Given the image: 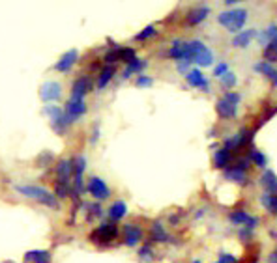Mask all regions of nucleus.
Segmentation results:
<instances>
[{"label": "nucleus", "mask_w": 277, "mask_h": 263, "mask_svg": "<svg viewBox=\"0 0 277 263\" xmlns=\"http://www.w3.org/2000/svg\"><path fill=\"white\" fill-rule=\"evenodd\" d=\"M15 189H17V192H19V194L30 198V200H36V202H38V204H41V205L53 207V209L56 207V205H58V202H56V196H54V194H51V192L47 191V189H43V187H38V185H17Z\"/></svg>", "instance_id": "f257e3e1"}, {"label": "nucleus", "mask_w": 277, "mask_h": 263, "mask_svg": "<svg viewBox=\"0 0 277 263\" xmlns=\"http://www.w3.org/2000/svg\"><path fill=\"white\" fill-rule=\"evenodd\" d=\"M245 21H247V10H229V12H221L218 15V23L221 27H225L229 32L238 34L242 32V28L245 27Z\"/></svg>", "instance_id": "f03ea898"}, {"label": "nucleus", "mask_w": 277, "mask_h": 263, "mask_svg": "<svg viewBox=\"0 0 277 263\" xmlns=\"http://www.w3.org/2000/svg\"><path fill=\"white\" fill-rule=\"evenodd\" d=\"M187 53H189V60L200 67H210L214 64V53L200 40L187 41Z\"/></svg>", "instance_id": "7ed1b4c3"}, {"label": "nucleus", "mask_w": 277, "mask_h": 263, "mask_svg": "<svg viewBox=\"0 0 277 263\" xmlns=\"http://www.w3.org/2000/svg\"><path fill=\"white\" fill-rule=\"evenodd\" d=\"M120 230H118V226L114 222H103V224H99L98 228L90 233V241H92L94 244H99V246H105V244H111L116 237H118Z\"/></svg>", "instance_id": "20e7f679"}, {"label": "nucleus", "mask_w": 277, "mask_h": 263, "mask_svg": "<svg viewBox=\"0 0 277 263\" xmlns=\"http://www.w3.org/2000/svg\"><path fill=\"white\" fill-rule=\"evenodd\" d=\"M43 114H45L49 121H51V127L56 135H66L67 127H70V121H67L64 110L60 108L58 105H45L43 106Z\"/></svg>", "instance_id": "39448f33"}, {"label": "nucleus", "mask_w": 277, "mask_h": 263, "mask_svg": "<svg viewBox=\"0 0 277 263\" xmlns=\"http://www.w3.org/2000/svg\"><path fill=\"white\" fill-rule=\"evenodd\" d=\"M251 142H253V131H247L244 127L236 135H232L231 139L225 140V150H229L231 153H240L251 148Z\"/></svg>", "instance_id": "423d86ee"}, {"label": "nucleus", "mask_w": 277, "mask_h": 263, "mask_svg": "<svg viewBox=\"0 0 277 263\" xmlns=\"http://www.w3.org/2000/svg\"><path fill=\"white\" fill-rule=\"evenodd\" d=\"M73 163V198L79 200L81 192H83V174H85V168H86V157L85 155H79L72 161Z\"/></svg>", "instance_id": "0eeeda50"}, {"label": "nucleus", "mask_w": 277, "mask_h": 263, "mask_svg": "<svg viewBox=\"0 0 277 263\" xmlns=\"http://www.w3.org/2000/svg\"><path fill=\"white\" fill-rule=\"evenodd\" d=\"M64 114H66V118H67V121H70V125H72L73 121H77L81 116H85V114H86L85 99H73V97H70L66 108H64Z\"/></svg>", "instance_id": "6e6552de"}, {"label": "nucleus", "mask_w": 277, "mask_h": 263, "mask_svg": "<svg viewBox=\"0 0 277 263\" xmlns=\"http://www.w3.org/2000/svg\"><path fill=\"white\" fill-rule=\"evenodd\" d=\"M229 220H231L234 226H244V228H249V230H255L258 224V218L249 215V213L244 209L232 211L231 215H229Z\"/></svg>", "instance_id": "1a4fd4ad"}, {"label": "nucleus", "mask_w": 277, "mask_h": 263, "mask_svg": "<svg viewBox=\"0 0 277 263\" xmlns=\"http://www.w3.org/2000/svg\"><path fill=\"white\" fill-rule=\"evenodd\" d=\"M40 97L41 101H45V103L58 101V99L62 97V86H60L56 80H47L40 88Z\"/></svg>", "instance_id": "9d476101"}, {"label": "nucleus", "mask_w": 277, "mask_h": 263, "mask_svg": "<svg viewBox=\"0 0 277 263\" xmlns=\"http://www.w3.org/2000/svg\"><path fill=\"white\" fill-rule=\"evenodd\" d=\"M86 189H88V192L92 194L98 202H101V200H107V198L111 196V191H109V187L105 185V181L99 178H90L88 179V183H86Z\"/></svg>", "instance_id": "9b49d317"}, {"label": "nucleus", "mask_w": 277, "mask_h": 263, "mask_svg": "<svg viewBox=\"0 0 277 263\" xmlns=\"http://www.w3.org/2000/svg\"><path fill=\"white\" fill-rule=\"evenodd\" d=\"M77 60H79V51H77V49H72V51H67V53H64L60 56V60L54 64V69L60 73H67L77 64Z\"/></svg>", "instance_id": "f8f14e48"}, {"label": "nucleus", "mask_w": 277, "mask_h": 263, "mask_svg": "<svg viewBox=\"0 0 277 263\" xmlns=\"http://www.w3.org/2000/svg\"><path fill=\"white\" fill-rule=\"evenodd\" d=\"M216 112H218L219 118L231 119L238 114V105L232 103V101H229L227 97H221L218 99V103H216Z\"/></svg>", "instance_id": "ddd939ff"}, {"label": "nucleus", "mask_w": 277, "mask_h": 263, "mask_svg": "<svg viewBox=\"0 0 277 263\" xmlns=\"http://www.w3.org/2000/svg\"><path fill=\"white\" fill-rule=\"evenodd\" d=\"M143 241V228L137 224H125L124 226V244L137 246Z\"/></svg>", "instance_id": "4468645a"}, {"label": "nucleus", "mask_w": 277, "mask_h": 263, "mask_svg": "<svg viewBox=\"0 0 277 263\" xmlns=\"http://www.w3.org/2000/svg\"><path fill=\"white\" fill-rule=\"evenodd\" d=\"M185 80L193 88H200L202 92H210V82H208V79H206L204 73L200 71V69H191L185 75Z\"/></svg>", "instance_id": "2eb2a0df"}, {"label": "nucleus", "mask_w": 277, "mask_h": 263, "mask_svg": "<svg viewBox=\"0 0 277 263\" xmlns=\"http://www.w3.org/2000/svg\"><path fill=\"white\" fill-rule=\"evenodd\" d=\"M210 15V8L208 6H197L189 10L187 15H185V23L189 25V27H195V25H200L202 21H206V17Z\"/></svg>", "instance_id": "dca6fc26"}, {"label": "nucleus", "mask_w": 277, "mask_h": 263, "mask_svg": "<svg viewBox=\"0 0 277 263\" xmlns=\"http://www.w3.org/2000/svg\"><path fill=\"white\" fill-rule=\"evenodd\" d=\"M257 38V30L255 28H247V30H242L238 32L234 38H232V47L234 49H245V47L251 45V41Z\"/></svg>", "instance_id": "f3484780"}, {"label": "nucleus", "mask_w": 277, "mask_h": 263, "mask_svg": "<svg viewBox=\"0 0 277 263\" xmlns=\"http://www.w3.org/2000/svg\"><path fill=\"white\" fill-rule=\"evenodd\" d=\"M92 90V82L88 77H79L72 86V97L73 99H85V95Z\"/></svg>", "instance_id": "a211bd4d"}, {"label": "nucleus", "mask_w": 277, "mask_h": 263, "mask_svg": "<svg viewBox=\"0 0 277 263\" xmlns=\"http://www.w3.org/2000/svg\"><path fill=\"white\" fill-rule=\"evenodd\" d=\"M255 71L260 73V75H264V77L271 82V86L277 88V67L273 66V64H268V62L260 60L258 64H255Z\"/></svg>", "instance_id": "6ab92c4d"}, {"label": "nucleus", "mask_w": 277, "mask_h": 263, "mask_svg": "<svg viewBox=\"0 0 277 263\" xmlns=\"http://www.w3.org/2000/svg\"><path fill=\"white\" fill-rule=\"evenodd\" d=\"M169 56L172 60H189V53H187V41H182V40H174L172 41L171 49H169Z\"/></svg>", "instance_id": "aec40b11"}, {"label": "nucleus", "mask_w": 277, "mask_h": 263, "mask_svg": "<svg viewBox=\"0 0 277 263\" xmlns=\"http://www.w3.org/2000/svg\"><path fill=\"white\" fill-rule=\"evenodd\" d=\"M225 179H229V181H232V183H238V185H247V172L240 170L238 166L231 165L225 168Z\"/></svg>", "instance_id": "412c9836"}, {"label": "nucleus", "mask_w": 277, "mask_h": 263, "mask_svg": "<svg viewBox=\"0 0 277 263\" xmlns=\"http://www.w3.org/2000/svg\"><path fill=\"white\" fill-rule=\"evenodd\" d=\"M258 183L262 185L264 191L268 192V194H277V176H275V172L266 170L262 176H260Z\"/></svg>", "instance_id": "4be33fe9"}, {"label": "nucleus", "mask_w": 277, "mask_h": 263, "mask_svg": "<svg viewBox=\"0 0 277 263\" xmlns=\"http://www.w3.org/2000/svg\"><path fill=\"white\" fill-rule=\"evenodd\" d=\"M150 239L156 241V243H169V241H171V235L165 231L163 222L156 220V222L152 224V228H150Z\"/></svg>", "instance_id": "5701e85b"}, {"label": "nucleus", "mask_w": 277, "mask_h": 263, "mask_svg": "<svg viewBox=\"0 0 277 263\" xmlns=\"http://www.w3.org/2000/svg\"><path fill=\"white\" fill-rule=\"evenodd\" d=\"M73 174V163L72 161H60L56 165V178H58V183H70V178Z\"/></svg>", "instance_id": "b1692460"}, {"label": "nucleus", "mask_w": 277, "mask_h": 263, "mask_svg": "<svg viewBox=\"0 0 277 263\" xmlns=\"http://www.w3.org/2000/svg\"><path fill=\"white\" fill-rule=\"evenodd\" d=\"M107 215H109V218H111V222H118V220H122V218L127 215V205H125V202H122V200L114 202V204L109 207Z\"/></svg>", "instance_id": "393cba45"}, {"label": "nucleus", "mask_w": 277, "mask_h": 263, "mask_svg": "<svg viewBox=\"0 0 277 263\" xmlns=\"http://www.w3.org/2000/svg\"><path fill=\"white\" fill-rule=\"evenodd\" d=\"M146 66H148V64H146V60L135 58L133 62H129V64L125 66L124 73H122V77H124V79H129L131 75H143V71H145Z\"/></svg>", "instance_id": "a878e982"}, {"label": "nucleus", "mask_w": 277, "mask_h": 263, "mask_svg": "<svg viewBox=\"0 0 277 263\" xmlns=\"http://www.w3.org/2000/svg\"><path fill=\"white\" fill-rule=\"evenodd\" d=\"M231 161H232V153L229 152V150H225V148L218 150L216 155H214V166L219 168V170H225L227 166H231Z\"/></svg>", "instance_id": "bb28decb"}, {"label": "nucleus", "mask_w": 277, "mask_h": 263, "mask_svg": "<svg viewBox=\"0 0 277 263\" xmlns=\"http://www.w3.org/2000/svg\"><path fill=\"white\" fill-rule=\"evenodd\" d=\"M25 261L28 263H51V252L47 250H30L25 254Z\"/></svg>", "instance_id": "cd10ccee"}, {"label": "nucleus", "mask_w": 277, "mask_h": 263, "mask_svg": "<svg viewBox=\"0 0 277 263\" xmlns=\"http://www.w3.org/2000/svg\"><path fill=\"white\" fill-rule=\"evenodd\" d=\"M114 73H116V69H114V66H105L101 71H99L98 75V82H96V86H98V90H103L109 82H111V79L114 77Z\"/></svg>", "instance_id": "c85d7f7f"}, {"label": "nucleus", "mask_w": 277, "mask_h": 263, "mask_svg": "<svg viewBox=\"0 0 277 263\" xmlns=\"http://www.w3.org/2000/svg\"><path fill=\"white\" fill-rule=\"evenodd\" d=\"M258 202L262 204V207L268 211L270 215H277V194H268V192H266V194H260V196H258Z\"/></svg>", "instance_id": "c756f323"}, {"label": "nucleus", "mask_w": 277, "mask_h": 263, "mask_svg": "<svg viewBox=\"0 0 277 263\" xmlns=\"http://www.w3.org/2000/svg\"><path fill=\"white\" fill-rule=\"evenodd\" d=\"M247 157H249L251 165H253V166H258V168H266V165H268V159H266V155H264L262 152H258L257 148H253V146L249 148V153H247Z\"/></svg>", "instance_id": "7c9ffc66"}, {"label": "nucleus", "mask_w": 277, "mask_h": 263, "mask_svg": "<svg viewBox=\"0 0 277 263\" xmlns=\"http://www.w3.org/2000/svg\"><path fill=\"white\" fill-rule=\"evenodd\" d=\"M257 38H258V43H260V45H268L270 41L277 40V25H270L266 30L257 34Z\"/></svg>", "instance_id": "2f4dec72"}, {"label": "nucleus", "mask_w": 277, "mask_h": 263, "mask_svg": "<svg viewBox=\"0 0 277 263\" xmlns=\"http://www.w3.org/2000/svg\"><path fill=\"white\" fill-rule=\"evenodd\" d=\"M262 56H264V62H268V64H275L277 62V40L270 41L268 45H264Z\"/></svg>", "instance_id": "473e14b6"}, {"label": "nucleus", "mask_w": 277, "mask_h": 263, "mask_svg": "<svg viewBox=\"0 0 277 263\" xmlns=\"http://www.w3.org/2000/svg\"><path fill=\"white\" fill-rule=\"evenodd\" d=\"M154 259H156V256H154V248L150 246V244H145L143 248L138 250V261L152 263Z\"/></svg>", "instance_id": "72a5a7b5"}, {"label": "nucleus", "mask_w": 277, "mask_h": 263, "mask_svg": "<svg viewBox=\"0 0 277 263\" xmlns=\"http://www.w3.org/2000/svg\"><path fill=\"white\" fill-rule=\"evenodd\" d=\"M135 58H137L135 49H131V47H122V49H120V62L129 64V62H133Z\"/></svg>", "instance_id": "f704fd0d"}, {"label": "nucleus", "mask_w": 277, "mask_h": 263, "mask_svg": "<svg viewBox=\"0 0 277 263\" xmlns=\"http://www.w3.org/2000/svg\"><path fill=\"white\" fill-rule=\"evenodd\" d=\"M120 49L122 47H112L111 51L105 54V62H107V66H112V64H116V62H120Z\"/></svg>", "instance_id": "c9c22d12"}, {"label": "nucleus", "mask_w": 277, "mask_h": 263, "mask_svg": "<svg viewBox=\"0 0 277 263\" xmlns=\"http://www.w3.org/2000/svg\"><path fill=\"white\" fill-rule=\"evenodd\" d=\"M156 34H158L156 27H154V25H150V27H146L143 32H138L137 36H135V40H137V41H146V40H150V38H154Z\"/></svg>", "instance_id": "e433bc0d"}, {"label": "nucleus", "mask_w": 277, "mask_h": 263, "mask_svg": "<svg viewBox=\"0 0 277 263\" xmlns=\"http://www.w3.org/2000/svg\"><path fill=\"white\" fill-rule=\"evenodd\" d=\"M103 215V209L99 204H92L88 205V213H86V220H94V218H99Z\"/></svg>", "instance_id": "4c0bfd02"}, {"label": "nucleus", "mask_w": 277, "mask_h": 263, "mask_svg": "<svg viewBox=\"0 0 277 263\" xmlns=\"http://www.w3.org/2000/svg\"><path fill=\"white\" fill-rule=\"evenodd\" d=\"M70 194V183H58L56 181V187H54V196L56 198H67Z\"/></svg>", "instance_id": "58836bf2"}, {"label": "nucleus", "mask_w": 277, "mask_h": 263, "mask_svg": "<svg viewBox=\"0 0 277 263\" xmlns=\"http://www.w3.org/2000/svg\"><path fill=\"white\" fill-rule=\"evenodd\" d=\"M219 80H221V84H223L225 88H234V86H236V75H234L232 71H229L227 75H223Z\"/></svg>", "instance_id": "ea45409f"}, {"label": "nucleus", "mask_w": 277, "mask_h": 263, "mask_svg": "<svg viewBox=\"0 0 277 263\" xmlns=\"http://www.w3.org/2000/svg\"><path fill=\"white\" fill-rule=\"evenodd\" d=\"M234 166H238L240 170H244V172H249L251 170V161H249V157L247 155H244V157H238L236 159V163H234Z\"/></svg>", "instance_id": "a19ab883"}, {"label": "nucleus", "mask_w": 277, "mask_h": 263, "mask_svg": "<svg viewBox=\"0 0 277 263\" xmlns=\"http://www.w3.org/2000/svg\"><path fill=\"white\" fill-rule=\"evenodd\" d=\"M229 71H231V69H229V64H227V62H219L218 66L214 67V75H216L218 79H221V77L227 75Z\"/></svg>", "instance_id": "79ce46f5"}, {"label": "nucleus", "mask_w": 277, "mask_h": 263, "mask_svg": "<svg viewBox=\"0 0 277 263\" xmlns=\"http://www.w3.org/2000/svg\"><path fill=\"white\" fill-rule=\"evenodd\" d=\"M152 82H154V80L150 79L148 75H138L137 80H135V84H137L138 88H150V86H152Z\"/></svg>", "instance_id": "37998d69"}, {"label": "nucleus", "mask_w": 277, "mask_h": 263, "mask_svg": "<svg viewBox=\"0 0 277 263\" xmlns=\"http://www.w3.org/2000/svg\"><path fill=\"white\" fill-rule=\"evenodd\" d=\"M189 66H191V60H180L178 64H176V67H178V71L182 73V75H187V73L191 71Z\"/></svg>", "instance_id": "c03bdc74"}, {"label": "nucleus", "mask_w": 277, "mask_h": 263, "mask_svg": "<svg viewBox=\"0 0 277 263\" xmlns=\"http://www.w3.org/2000/svg\"><path fill=\"white\" fill-rule=\"evenodd\" d=\"M216 263H238V259L232 254H219V259Z\"/></svg>", "instance_id": "a18cd8bd"}, {"label": "nucleus", "mask_w": 277, "mask_h": 263, "mask_svg": "<svg viewBox=\"0 0 277 263\" xmlns=\"http://www.w3.org/2000/svg\"><path fill=\"white\" fill-rule=\"evenodd\" d=\"M251 237H253V230H249V228H242V230H240V239H242L244 243H249Z\"/></svg>", "instance_id": "49530a36"}, {"label": "nucleus", "mask_w": 277, "mask_h": 263, "mask_svg": "<svg viewBox=\"0 0 277 263\" xmlns=\"http://www.w3.org/2000/svg\"><path fill=\"white\" fill-rule=\"evenodd\" d=\"M98 139H99V127L96 125V127H94V131H92V140H90V142H92V144H96V142H98Z\"/></svg>", "instance_id": "de8ad7c7"}, {"label": "nucleus", "mask_w": 277, "mask_h": 263, "mask_svg": "<svg viewBox=\"0 0 277 263\" xmlns=\"http://www.w3.org/2000/svg\"><path fill=\"white\" fill-rule=\"evenodd\" d=\"M270 263H277V250L270 254Z\"/></svg>", "instance_id": "09e8293b"}, {"label": "nucleus", "mask_w": 277, "mask_h": 263, "mask_svg": "<svg viewBox=\"0 0 277 263\" xmlns=\"http://www.w3.org/2000/svg\"><path fill=\"white\" fill-rule=\"evenodd\" d=\"M193 263H200V261H198V259H195V261H193Z\"/></svg>", "instance_id": "8fccbe9b"}]
</instances>
